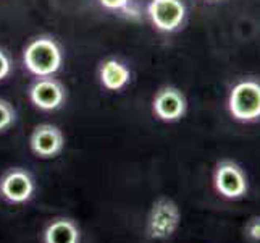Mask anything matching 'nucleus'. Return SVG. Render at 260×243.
<instances>
[{
    "label": "nucleus",
    "instance_id": "obj_5",
    "mask_svg": "<svg viewBox=\"0 0 260 243\" xmlns=\"http://www.w3.org/2000/svg\"><path fill=\"white\" fill-rule=\"evenodd\" d=\"M36 193V180L23 167L8 169L0 177V196L10 204H26Z\"/></svg>",
    "mask_w": 260,
    "mask_h": 243
},
{
    "label": "nucleus",
    "instance_id": "obj_14",
    "mask_svg": "<svg viewBox=\"0 0 260 243\" xmlns=\"http://www.w3.org/2000/svg\"><path fill=\"white\" fill-rule=\"evenodd\" d=\"M150 2H152V0H129L128 12L124 16L133 18V20H139V18H142V15H146L147 5Z\"/></svg>",
    "mask_w": 260,
    "mask_h": 243
},
{
    "label": "nucleus",
    "instance_id": "obj_10",
    "mask_svg": "<svg viewBox=\"0 0 260 243\" xmlns=\"http://www.w3.org/2000/svg\"><path fill=\"white\" fill-rule=\"evenodd\" d=\"M42 243H81V230L73 219L55 218L44 229Z\"/></svg>",
    "mask_w": 260,
    "mask_h": 243
},
{
    "label": "nucleus",
    "instance_id": "obj_15",
    "mask_svg": "<svg viewBox=\"0 0 260 243\" xmlns=\"http://www.w3.org/2000/svg\"><path fill=\"white\" fill-rule=\"evenodd\" d=\"M99 4L109 12H121L123 15H126L129 0H99Z\"/></svg>",
    "mask_w": 260,
    "mask_h": 243
},
{
    "label": "nucleus",
    "instance_id": "obj_3",
    "mask_svg": "<svg viewBox=\"0 0 260 243\" xmlns=\"http://www.w3.org/2000/svg\"><path fill=\"white\" fill-rule=\"evenodd\" d=\"M228 109L233 119L239 122H255L260 119V83L246 79L231 89Z\"/></svg>",
    "mask_w": 260,
    "mask_h": 243
},
{
    "label": "nucleus",
    "instance_id": "obj_9",
    "mask_svg": "<svg viewBox=\"0 0 260 243\" xmlns=\"http://www.w3.org/2000/svg\"><path fill=\"white\" fill-rule=\"evenodd\" d=\"M187 109V101L178 88L164 86L160 88L152 101V111L158 120L162 122H178L183 119Z\"/></svg>",
    "mask_w": 260,
    "mask_h": 243
},
{
    "label": "nucleus",
    "instance_id": "obj_2",
    "mask_svg": "<svg viewBox=\"0 0 260 243\" xmlns=\"http://www.w3.org/2000/svg\"><path fill=\"white\" fill-rule=\"evenodd\" d=\"M181 226V211L172 198H158L152 204L146 221V235L150 240L172 238Z\"/></svg>",
    "mask_w": 260,
    "mask_h": 243
},
{
    "label": "nucleus",
    "instance_id": "obj_8",
    "mask_svg": "<svg viewBox=\"0 0 260 243\" xmlns=\"http://www.w3.org/2000/svg\"><path fill=\"white\" fill-rule=\"evenodd\" d=\"M29 148L41 159H53L65 148V134L57 125L41 123L31 133Z\"/></svg>",
    "mask_w": 260,
    "mask_h": 243
},
{
    "label": "nucleus",
    "instance_id": "obj_12",
    "mask_svg": "<svg viewBox=\"0 0 260 243\" xmlns=\"http://www.w3.org/2000/svg\"><path fill=\"white\" fill-rule=\"evenodd\" d=\"M16 122V111L15 107L0 97V133L7 131L8 128H12Z\"/></svg>",
    "mask_w": 260,
    "mask_h": 243
},
{
    "label": "nucleus",
    "instance_id": "obj_1",
    "mask_svg": "<svg viewBox=\"0 0 260 243\" xmlns=\"http://www.w3.org/2000/svg\"><path fill=\"white\" fill-rule=\"evenodd\" d=\"M23 64L29 73L38 78L53 76L63 65V50L52 36L42 34L26 44Z\"/></svg>",
    "mask_w": 260,
    "mask_h": 243
},
{
    "label": "nucleus",
    "instance_id": "obj_4",
    "mask_svg": "<svg viewBox=\"0 0 260 243\" xmlns=\"http://www.w3.org/2000/svg\"><path fill=\"white\" fill-rule=\"evenodd\" d=\"M213 185L221 196L228 200H239L249 190L247 175L235 160H220L213 172Z\"/></svg>",
    "mask_w": 260,
    "mask_h": 243
},
{
    "label": "nucleus",
    "instance_id": "obj_16",
    "mask_svg": "<svg viewBox=\"0 0 260 243\" xmlns=\"http://www.w3.org/2000/svg\"><path fill=\"white\" fill-rule=\"evenodd\" d=\"M10 73H12V60H10V56H8V53L4 49H0V81L5 79Z\"/></svg>",
    "mask_w": 260,
    "mask_h": 243
},
{
    "label": "nucleus",
    "instance_id": "obj_7",
    "mask_svg": "<svg viewBox=\"0 0 260 243\" xmlns=\"http://www.w3.org/2000/svg\"><path fill=\"white\" fill-rule=\"evenodd\" d=\"M29 101L34 107H38L39 111L44 112H52L60 109L67 101V89L60 83L58 79L46 76V78H38L34 83L29 86Z\"/></svg>",
    "mask_w": 260,
    "mask_h": 243
},
{
    "label": "nucleus",
    "instance_id": "obj_13",
    "mask_svg": "<svg viewBox=\"0 0 260 243\" xmlns=\"http://www.w3.org/2000/svg\"><path fill=\"white\" fill-rule=\"evenodd\" d=\"M244 235L250 240L260 243V214L258 215H252L244 226Z\"/></svg>",
    "mask_w": 260,
    "mask_h": 243
},
{
    "label": "nucleus",
    "instance_id": "obj_17",
    "mask_svg": "<svg viewBox=\"0 0 260 243\" xmlns=\"http://www.w3.org/2000/svg\"><path fill=\"white\" fill-rule=\"evenodd\" d=\"M209 2H215V0H209Z\"/></svg>",
    "mask_w": 260,
    "mask_h": 243
},
{
    "label": "nucleus",
    "instance_id": "obj_6",
    "mask_svg": "<svg viewBox=\"0 0 260 243\" xmlns=\"http://www.w3.org/2000/svg\"><path fill=\"white\" fill-rule=\"evenodd\" d=\"M146 16L158 31L175 33L186 20V7L183 0H152Z\"/></svg>",
    "mask_w": 260,
    "mask_h": 243
},
{
    "label": "nucleus",
    "instance_id": "obj_11",
    "mask_svg": "<svg viewBox=\"0 0 260 243\" xmlns=\"http://www.w3.org/2000/svg\"><path fill=\"white\" fill-rule=\"evenodd\" d=\"M99 79L101 85L109 91H120L131 81V71L116 59H107L99 67Z\"/></svg>",
    "mask_w": 260,
    "mask_h": 243
}]
</instances>
